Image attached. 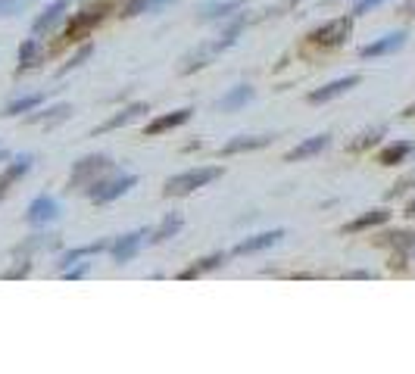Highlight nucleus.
Instances as JSON below:
<instances>
[{
	"instance_id": "f257e3e1",
	"label": "nucleus",
	"mask_w": 415,
	"mask_h": 374,
	"mask_svg": "<svg viewBox=\"0 0 415 374\" xmlns=\"http://www.w3.org/2000/svg\"><path fill=\"white\" fill-rule=\"evenodd\" d=\"M218 175H222L218 165H203V169L181 172V175H175L166 181V193H169V197H185V193L197 191V187H206L209 181H216Z\"/></svg>"
},
{
	"instance_id": "f03ea898",
	"label": "nucleus",
	"mask_w": 415,
	"mask_h": 374,
	"mask_svg": "<svg viewBox=\"0 0 415 374\" xmlns=\"http://www.w3.org/2000/svg\"><path fill=\"white\" fill-rule=\"evenodd\" d=\"M109 156H104V153H97V156H85L82 162H75V169H72V178H69V191L72 187H78V191H87L94 181H97L100 175H106L109 172Z\"/></svg>"
},
{
	"instance_id": "7ed1b4c3",
	"label": "nucleus",
	"mask_w": 415,
	"mask_h": 374,
	"mask_svg": "<svg viewBox=\"0 0 415 374\" xmlns=\"http://www.w3.org/2000/svg\"><path fill=\"white\" fill-rule=\"evenodd\" d=\"M135 184H137V178H135V175L97 178V181L87 187V197H91L94 203H109V200H116V197H122V193H128Z\"/></svg>"
},
{
	"instance_id": "20e7f679",
	"label": "nucleus",
	"mask_w": 415,
	"mask_h": 374,
	"mask_svg": "<svg viewBox=\"0 0 415 374\" xmlns=\"http://www.w3.org/2000/svg\"><path fill=\"white\" fill-rule=\"evenodd\" d=\"M349 32H353V19L340 16V19H331V22L318 25L316 32L309 34V41L312 44H318V47H340L349 38Z\"/></svg>"
},
{
	"instance_id": "39448f33",
	"label": "nucleus",
	"mask_w": 415,
	"mask_h": 374,
	"mask_svg": "<svg viewBox=\"0 0 415 374\" xmlns=\"http://www.w3.org/2000/svg\"><path fill=\"white\" fill-rule=\"evenodd\" d=\"M106 10H109V0H100L97 6H85L82 13H75V19H72L69 28H66V38L75 41L78 34H85L91 25H97V22H100V19L106 16Z\"/></svg>"
},
{
	"instance_id": "423d86ee",
	"label": "nucleus",
	"mask_w": 415,
	"mask_h": 374,
	"mask_svg": "<svg viewBox=\"0 0 415 374\" xmlns=\"http://www.w3.org/2000/svg\"><path fill=\"white\" fill-rule=\"evenodd\" d=\"M56 219H60V203H56L54 197H47V193L35 197L32 206H28V212H25L28 225H50V221H56Z\"/></svg>"
},
{
	"instance_id": "0eeeda50",
	"label": "nucleus",
	"mask_w": 415,
	"mask_h": 374,
	"mask_svg": "<svg viewBox=\"0 0 415 374\" xmlns=\"http://www.w3.org/2000/svg\"><path fill=\"white\" fill-rule=\"evenodd\" d=\"M144 237H147V231H131V234H125V237H119V240L109 243V253H113V259L119 265H125V262H131V259L137 256Z\"/></svg>"
},
{
	"instance_id": "6e6552de",
	"label": "nucleus",
	"mask_w": 415,
	"mask_h": 374,
	"mask_svg": "<svg viewBox=\"0 0 415 374\" xmlns=\"http://www.w3.org/2000/svg\"><path fill=\"white\" fill-rule=\"evenodd\" d=\"M403 44H406V32H393V34H384V38H378L375 44H366V47L359 50V56H362V60H375V56L397 53Z\"/></svg>"
},
{
	"instance_id": "1a4fd4ad",
	"label": "nucleus",
	"mask_w": 415,
	"mask_h": 374,
	"mask_svg": "<svg viewBox=\"0 0 415 374\" xmlns=\"http://www.w3.org/2000/svg\"><path fill=\"white\" fill-rule=\"evenodd\" d=\"M284 237L281 228H275V231H262V234H253V237H247V240H240L237 247H235V256H250V253H262V250H268V247H275Z\"/></svg>"
},
{
	"instance_id": "9d476101",
	"label": "nucleus",
	"mask_w": 415,
	"mask_h": 374,
	"mask_svg": "<svg viewBox=\"0 0 415 374\" xmlns=\"http://www.w3.org/2000/svg\"><path fill=\"white\" fill-rule=\"evenodd\" d=\"M244 6V0H206L200 6V19L203 22H218V19H231L235 13Z\"/></svg>"
},
{
	"instance_id": "9b49d317",
	"label": "nucleus",
	"mask_w": 415,
	"mask_h": 374,
	"mask_svg": "<svg viewBox=\"0 0 415 374\" xmlns=\"http://www.w3.org/2000/svg\"><path fill=\"white\" fill-rule=\"evenodd\" d=\"M359 82H362L359 75L337 78V82H331V84H325V88L312 91V94H309V103H328V100H334V97H340V94H347L349 88H356Z\"/></svg>"
},
{
	"instance_id": "f8f14e48",
	"label": "nucleus",
	"mask_w": 415,
	"mask_h": 374,
	"mask_svg": "<svg viewBox=\"0 0 415 374\" xmlns=\"http://www.w3.org/2000/svg\"><path fill=\"white\" fill-rule=\"evenodd\" d=\"M256 97V91L250 88V84H237V88H231L225 97H218V103H216V110L218 112H235L240 110V106H247L250 100Z\"/></svg>"
},
{
	"instance_id": "ddd939ff",
	"label": "nucleus",
	"mask_w": 415,
	"mask_h": 374,
	"mask_svg": "<svg viewBox=\"0 0 415 374\" xmlns=\"http://www.w3.org/2000/svg\"><path fill=\"white\" fill-rule=\"evenodd\" d=\"M66 10H69V0H54V4H50L38 19H35L32 32H35V34H47V32H54V25L63 19V13H66Z\"/></svg>"
},
{
	"instance_id": "4468645a",
	"label": "nucleus",
	"mask_w": 415,
	"mask_h": 374,
	"mask_svg": "<svg viewBox=\"0 0 415 374\" xmlns=\"http://www.w3.org/2000/svg\"><path fill=\"white\" fill-rule=\"evenodd\" d=\"M272 143V134H240V138H231L228 143L222 147L225 156H235V153H244V150H259V147H268Z\"/></svg>"
},
{
	"instance_id": "2eb2a0df",
	"label": "nucleus",
	"mask_w": 415,
	"mask_h": 374,
	"mask_svg": "<svg viewBox=\"0 0 415 374\" xmlns=\"http://www.w3.org/2000/svg\"><path fill=\"white\" fill-rule=\"evenodd\" d=\"M331 143V134H316V138H306L303 143H297L294 150L287 153V162H300V160H309V156L322 153V150Z\"/></svg>"
},
{
	"instance_id": "dca6fc26",
	"label": "nucleus",
	"mask_w": 415,
	"mask_h": 374,
	"mask_svg": "<svg viewBox=\"0 0 415 374\" xmlns=\"http://www.w3.org/2000/svg\"><path fill=\"white\" fill-rule=\"evenodd\" d=\"M144 112H150V106H147V103H131V106H125V110L119 112V116H113L109 122H104V125L97 128V134H104V131H113V128H122V125H128V122L141 119Z\"/></svg>"
},
{
	"instance_id": "f3484780",
	"label": "nucleus",
	"mask_w": 415,
	"mask_h": 374,
	"mask_svg": "<svg viewBox=\"0 0 415 374\" xmlns=\"http://www.w3.org/2000/svg\"><path fill=\"white\" fill-rule=\"evenodd\" d=\"M32 162H35V156H32V153H19L16 160H13V162L4 169V178H0V184L10 187L13 181H19L22 175H28V172H32Z\"/></svg>"
},
{
	"instance_id": "a211bd4d",
	"label": "nucleus",
	"mask_w": 415,
	"mask_h": 374,
	"mask_svg": "<svg viewBox=\"0 0 415 374\" xmlns=\"http://www.w3.org/2000/svg\"><path fill=\"white\" fill-rule=\"evenodd\" d=\"M191 112H194V110H175V112H169V116L153 119L150 125H147V134H163V131H169V128L185 125V122L191 119Z\"/></svg>"
},
{
	"instance_id": "6ab92c4d",
	"label": "nucleus",
	"mask_w": 415,
	"mask_h": 374,
	"mask_svg": "<svg viewBox=\"0 0 415 374\" xmlns=\"http://www.w3.org/2000/svg\"><path fill=\"white\" fill-rule=\"evenodd\" d=\"M415 153V143L412 141H397L390 143V147L381 150V156H378V162L381 165H397V162H406V156Z\"/></svg>"
},
{
	"instance_id": "aec40b11",
	"label": "nucleus",
	"mask_w": 415,
	"mask_h": 374,
	"mask_svg": "<svg viewBox=\"0 0 415 374\" xmlns=\"http://www.w3.org/2000/svg\"><path fill=\"white\" fill-rule=\"evenodd\" d=\"M388 219H390L388 209H371V212H366V215H359V219H353L349 225H344V234H356V231H366V228L384 225Z\"/></svg>"
},
{
	"instance_id": "412c9836",
	"label": "nucleus",
	"mask_w": 415,
	"mask_h": 374,
	"mask_svg": "<svg viewBox=\"0 0 415 374\" xmlns=\"http://www.w3.org/2000/svg\"><path fill=\"white\" fill-rule=\"evenodd\" d=\"M169 4H178V0H128L125 4V10H122V16H141V13H156V10H163V6H169Z\"/></svg>"
},
{
	"instance_id": "4be33fe9",
	"label": "nucleus",
	"mask_w": 415,
	"mask_h": 374,
	"mask_svg": "<svg viewBox=\"0 0 415 374\" xmlns=\"http://www.w3.org/2000/svg\"><path fill=\"white\" fill-rule=\"evenodd\" d=\"M181 225H185V221H181V215H178V212H169V215H166V219H163V225H159L156 231L150 234V240H153V243H163V240H169V237H175V234L181 231Z\"/></svg>"
},
{
	"instance_id": "5701e85b",
	"label": "nucleus",
	"mask_w": 415,
	"mask_h": 374,
	"mask_svg": "<svg viewBox=\"0 0 415 374\" xmlns=\"http://www.w3.org/2000/svg\"><path fill=\"white\" fill-rule=\"evenodd\" d=\"M213 53H218L216 50V44H203V47H197V50H191V53L185 56V66H181V72H194V69H203L209 63V56Z\"/></svg>"
},
{
	"instance_id": "b1692460",
	"label": "nucleus",
	"mask_w": 415,
	"mask_h": 374,
	"mask_svg": "<svg viewBox=\"0 0 415 374\" xmlns=\"http://www.w3.org/2000/svg\"><path fill=\"white\" fill-rule=\"evenodd\" d=\"M100 250H109V243H106V240H97V243H87V247L69 250V253H63V259H60V269H69L72 262H78V259H85V256L100 253Z\"/></svg>"
},
{
	"instance_id": "393cba45",
	"label": "nucleus",
	"mask_w": 415,
	"mask_h": 374,
	"mask_svg": "<svg viewBox=\"0 0 415 374\" xmlns=\"http://www.w3.org/2000/svg\"><path fill=\"white\" fill-rule=\"evenodd\" d=\"M41 103H44V97H41V94H28V97H16V100H10V103H6L4 116H22V112L35 110V106H41Z\"/></svg>"
},
{
	"instance_id": "a878e982",
	"label": "nucleus",
	"mask_w": 415,
	"mask_h": 374,
	"mask_svg": "<svg viewBox=\"0 0 415 374\" xmlns=\"http://www.w3.org/2000/svg\"><path fill=\"white\" fill-rule=\"evenodd\" d=\"M390 247H397L403 256L415 253V231H397V234H384Z\"/></svg>"
},
{
	"instance_id": "bb28decb",
	"label": "nucleus",
	"mask_w": 415,
	"mask_h": 374,
	"mask_svg": "<svg viewBox=\"0 0 415 374\" xmlns=\"http://www.w3.org/2000/svg\"><path fill=\"white\" fill-rule=\"evenodd\" d=\"M69 112H72L69 103H56V106H50L47 112H38V116H32V122H47V125H56V122L69 119Z\"/></svg>"
},
{
	"instance_id": "cd10ccee",
	"label": "nucleus",
	"mask_w": 415,
	"mask_h": 374,
	"mask_svg": "<svg viewBox=\"0 0 415 374\" xmlns=\"http://www.w3.org/2000/svg\"><path fill=\"white\" fill-rule=\"evenodd\" d=\"M244 22H247L244 16H237L235 22H228V28L222 32V38L216 41V50H225V47H231V44H235V41H237V34H240V28H244Z\"/></svg>"
},
{
	"instance_id": "c85d7f7f",
	"label": "nucleus",
	"mask_w": 415,
	"mask_h": 374,
	"mask_svg": "<svg viewBox=\"0 0 415 374\" xmlns=\"http://www.w3.org/2000/svg\"><path fill=\"white\" fill-rule=\"evenodd\" d=\"M35 56H38V41H25V44L19 47V72L35 66Z\"/></svg>"
},
{
	"instance_id": "c756f323",
	"label": "nucleus",
	"mask_w": 415,
	"mask_h": 374,
	"mask_svg": "<svg viewBox=\"0 0 415 374\" xmlns=\"http://www.w3.org/2000/svg\"><path fill=\"white\" fill-rule=\"evenodd\" d=\"M28 4H35V0H0V16H19Z\"/></svg>"
},
{
	"instance_id": "7c9ffc66",
	"label": "nucleus",
	"mask_w": 415,
	"mask_h": 374,
	"mask_svg": "<svg viewBox=\"0 0 415 374\" xmlns=\"http://www.w3.org/2000/svg\"><path fill=\"white\" fill-rule=\"evenodd\" d=\"M91 53H94V47H91V44H85V47H82V50H78V53H75V56H72V60H69V63H66V66H63L60 72H63V75H66V72H69V69L82 66V63H85V60H87V56H91Z\"/></svg>"
},
{
	"instance_id": "2f4dec72",
	"label": "nucleus",
	"mask_w": 415,
	"mask_h": 374,
	"mask_svg": "<svg viewBox=\"0 0 415 374\" xmlns=\"http://www.w3.org/2000/svg\"><path fill=\"white\" fill-rule=\"evenodd\" d=\"M225 262H228V253H213V256L203 259L197 269H200V271H209V269H218V265H225Z\"/></svg>"
},
{
	"instance_id": "473e14b6",
	"label": "nucleus",
	"mask_w": 415,
	"mask_h": 374,
	"mask_svg": "<svg viewBox=\"0 0 415 374\" xmlns=\"http://www.w3.org/2000/svg\"><path fill=\"white\" fill-rule=\"evenodd\" d=\"M381 134H384V128H371V131H366L359 141L353 143V150H362V147H368V143H375L378 138H381Z\"/></svg>"
},
{
	"instance_id": "72a5a7b5",
	"label": "nucleus",
	"mask_w": 415,
	"mask_h": 374,
	"mask_svg": "<svg viewBox=\"0 0 415 374\" xmlns=\"http://www.w3.org/2000/svg\"><path fill=\"white\" fill-rule=\"evenodd\" d=\"M412 184H415V172H409V175H406V178H399V181L393 184V191L388 193V197H399V193H406Z\"/></svg>"
},
{
	"instance_id": "f704fd0d",
	"label": "nucleus",
	"mask_w": 415,
	"mask_h": 374,
	"mask_svg": "<svg viewBox=\"0 0 415 374\" xmlns=\"http://www.w3.org/2000/svg\"><path fill=\"white\" fill-rule=\"evenodd\" d=\"M384 0H356V6H353V16H366L368 10H375V6H381Z\"/></svg>"
},
{
	"instance_id": "c9c22d12",
	"label": "nucleus",
	"mask_w": 415,
	"mask_h": 374,
	"mask_svg": "<svg viewBox=\"0 0 415 374\" xmlns=\"http://www.w3.org/2000/svg\"><path fill=\"white\" fill-rule=\"evenodd\" d=\"M63 275L69 278V280H75V278H85V275H87V265H75V269H63Z\"/></svg>"
},
{
	"instance_id": "e433bc0d",
	"label": "nucleus",
	"mask_w": 415,
	"mask_h": 374,
	"mask_svg": "<svg viewBox=\"0 0 415 374\" xmlns=\"http://www.w3.org/2000/svg\"><path fill=\"white\" fill-rule=\"evenodd\" d=\"M28 269H32V265H28V262H22V265H16V269H10V271H6V278H25V275H28Z\"/></svg>"
},
{
	"instance_id": "4c0bfd02",
	"label": "nucleus",
	"mask_w": 415,
	"mask_h": 374,
	"mask_svg": "<svg viewBox=\"0 0 415 374\" xmlns=\"http://www.w3.org/2000/svg\"><path fill=\"white\" fill-rule=\"evenodd\" d=\"M399 13H403V16H415V0H406V4L399 6Z\"/></svg>"
},
{
	"instance_id": "58836bf2",
	"label": "nucleus",
	"mask_w": 415,
	"mask_h": 374,
	"mask_svg": "<svg viewBox=\"0 0 415 374\" xmlns=\"http://www.w3.org/2000/svg\"><path fill=\"white\" fill-rule=\"evenodd\" d=\"M347 278H371V271H349Z\"/></svg>"
},
{
	"instance_id": "ea45409f",
	"label": "nucleus",
	"mask_w": 415,
	"mask_h": 374,
	"mask_svg": "<svg viewBox=\"0 0 415 374\" xmlns=\"http://www.w3.org/2000/svg\"><path fill=\"white\" fill-rule=\"evenodd\" d=\"M406 215H415V200H409V206H406Z\"/></svg>"
},
{
	"instance_id": "a19ab883",
	"label": "nucleus",
	"mask_w": 415,
	"mask_h": 374,
	"mask_svg": "<svg viewBox=\"0 0 415 374\" xmlns=\"http://www.w3.org/2000/svg\"><path fill=\"white\" fill-rule=\"evenodd\" d=\"M6 156H10V153H6V147H0V162H4Z\"/></svg>"
},
{
	"instance_id": "79ce46f5",
	"label": "nucleus",
	"mask_w": 415,
	"mask_h": 374,
	"mask_svg": "<svg viewBox=\"0 0 415 374\" xmlns=\"http://www.w3.org/2000/svg\"><path fill=\"white\" fill-rule=\"evenodd\" d=\"M403 116H415V106H409V110H406V112H403Z\"/></svg>"
},
{
	"instance_id": "37998d69",
	"label": "nucleus",
	"mask_w": 415,
	"mask_h": 374,
	"mask_svg": "<svg viewBox=\"0 0 415 374\" xmlns=\"http://www.w3.org/2000/svg\"><path fill=\"white\" fill-rule=\"evenodd\" d=\"M4 193H6V187H4V184H0V200H4Z\"/></svg>"
}]
</instances>
